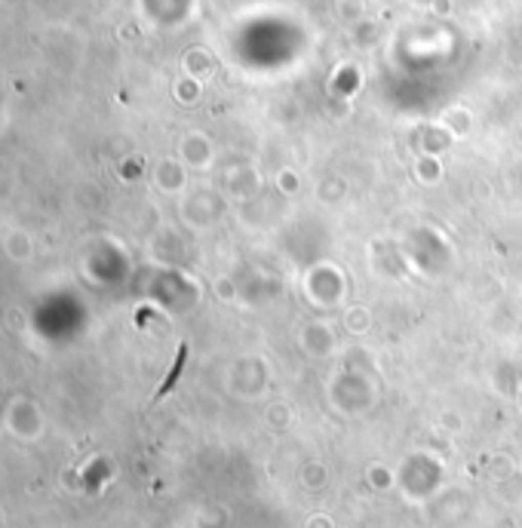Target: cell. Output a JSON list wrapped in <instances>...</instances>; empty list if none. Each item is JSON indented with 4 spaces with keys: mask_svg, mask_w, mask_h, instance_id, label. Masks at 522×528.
<instances>
[{
    "mask_svg": "<svg viewBox=\"0 0 522 528\" xmlns=\"http://www.w3.org/2000/svg\"><path fill=\"white\" fill-rule=\"evenodd\" d=\"M181 363H184V347H181V353H178V360H175V369L169 372V378H166V384L160 387V393H166V390H172V384H175V375H178V369H181Z\"/></svg>",
    "mask_w": 522,
    "mask_h": 528,
    "instance_id": "obj_1",
    "label": "cell"
}]
</instances>
